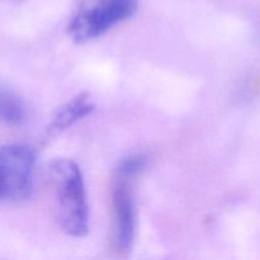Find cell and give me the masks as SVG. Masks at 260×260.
Wrapping results in <instances>:
<instances>
[{
    "instance_id": "3957f363",
    "label": "cell",
    "mask_w": 260,
    "mask_h": 260,
    "mask_svg": "<svg viewBox=\"0 0 260 260\" xmlns=\"http://www.w3.org/2000/svg\"><path fill=\"white\" fill-rule=\"evenodd\" d=\"M36 151L23 144L0 146V202H22L33 189Z\"/></svg>"
},
{
    "instance_id": "ba28073f",
    "label": "cell",
    "mask_w": 260,
    "mask_h": 260,
    "mask_svg": "<svg viewBox=\"0 0 260 260\" xmlns=\"http://www.w3.org/2000/svg\"><path fill=\"white\" fill-rule=\"evenodd\" d=\"M12 2H17V3H20V2H23V0H12Z\"/></svg>"
},
{
    "instance_id": "5b68a950",
    "label": "cell",
    "mask_w": 260,
    "mask_h": 260,
    "mask_svg": "<svg viewBox=\"0 0 260 260\" xmlns=\"http://www.w3.org/2000/svg\"><path fill=\"white\" fill-rule=\"evenodd\" d=\"M95 109V103L91 101L88 93H80L74 96L56 111L46 128L47 137H56L73 127L76 122L81 121Z\"/></svg>"
},
{
    "instance_id": "6da1fadb",
    "label": "cell",
    "mask_w": 260,
    "mask_h": 260,
    "mask_svg": "<svg viewBox=\"0 0 260 260\" xmlns=\"http://www.w3.org/2000/svg\"><path fill=\"white\" fill-rule=\"evenodd\" d=\"M48 173L61 230L73 238H84L89 233V206L80 168L73 160L56 159Z\"/></svg>"
},
{
    "instance_id": "8992f818",
    "label": "cell",
    "mask_w": 260,
    "mask_h": 260,
    "mask_svg": "<svg viewBox=\"0 0 260 260\" xmlns=\"http://www.w3.org/2000/svg\"><path fill=\"white\" fill-rule=\"evenodd\" d=\"M28 118L27 107L18 94L0 84V121L8 126L18 127Z\"/></svg>"
},
{
    "instance_id": "7a4b0ae2",
    "label": "cell",
    "mask_w": 260,
    "mask_h": 260,
    "mask_svg": "<svg viewBox=\"0 0 260 260\" xmlns=\"http://www.w3.org/2000/svg\"><path fill=\"white\" fill-rule=\"evenodd\" d=\"M139 0H91L78 10L68 25V33L76 43H85L108 32L136 13Z\"/></svg>"
},
{
    "instance_id": "277c9868",
    "label": "cell",
    "mask_w": 260,
    "mask_h": 260,
    "mask_svg": "<svg viewBox=\"0 0 260 260\" xmlns=\"http://www.w3.org/2000/svg\"><path fill=\"white\" fill-rule=\"evenodd\" d=\"M128 179L118 173V179L112 192L113 211V243L119 254H128L136 235V211Z\"/></svg>"
},
{
    "instance_id": "52a82bcc",
    "label": "cell",
    "mask_w": 260,
    "mask_h": 260,
    "mask_svg": "<svg viewBox=\"0 0 260 260\" xmlns=\"http://www.w3.org/2000/svg\"><path fill=\"white\" fill-rule=\"evenodd\" d=\"M145 165H146V159L142 155H134V156L127 157L121 162L118 173L122 175H126V177L134 178L140 172H142Z\"/></svg>"
}]
</instances>
